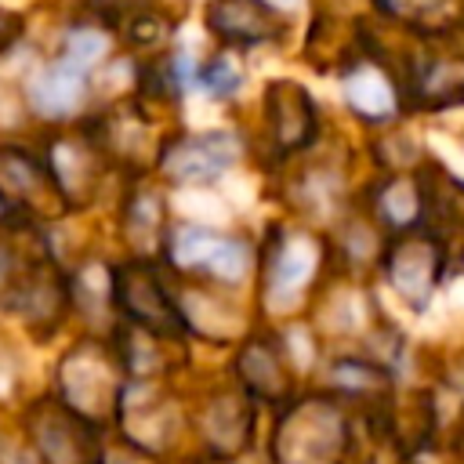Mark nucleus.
I'll return each mask as SVG.
<instances>
[{"label":"nucleus","mask_w":464,"mask_h":464,"mask_svg":"<svg viewBox=\"0 0 464 464\" xmlns=\"http://www.w3.org/2000/svg\"><path fill=\"white\" fill-rule=\"evenodd\" d=\"M243 156H250V138L236 127H188L181 120H170L160 134L152 174L160 185L174 188H203L225 178Z\"/></svg>","instance_id":"nucleus-4"},{"label":"nucleus","mask_w":464,"mask_h":464,"mask_svg":"<svg viewBox=\"0 0 464 464\" xmlns=\"http://www.w3.org/2000/svg\"><path fill=\"white\" fill-rule=\"evenodd\" d=\"M460 36H464V25H460Z\"/></svg>","instance_id":"nucleus-12"},{"label":"nucleus","mask_w":464,"mask_h":464,"mask_svg":"<svg viewBox=\"0 0 464 464\" xmlns=\"http://www.w3.org/2000/svg\"><path fill=\"white\" fill-rule=\"evenodd\" d=\"M297 14L276 0H192V29L203 44L239 51L254 62L290 58L297 40Z\"/></svg>","instance_id":"nucleus-2"},{"label":"nucleus","mask_w":464,"mask_h":464,"mask_svg":"<svg viewBox=\"0 0 464 464\" xmlns=\"http://www.w3.org/2000/svg\"><path fill=\"white\" fill-rule=\"evenodd\" d=\"M0 203L14 221H54L72 207L33 134L0 138Z\"/></svg>","instance_id":"nucleus-5"},{"label":"nucleus","mask_w":464,"mask_h":464,"mask_svg":"<svg viewBox=\"0 0 464 464\" xmlns=\"http://www.w3.org/2000/svg\"><path fill=\"white\" fill-rule=\"evenodd\" d=\"M254 87V58L228 51V47H214L203 44L199 51V69H196V98L228 109L239 105Z\"/></svg>","instance_id":"nucleus-9"},{"label":"nucleus","mask_w":464,"mask_h":464,"mask_svg":"<svg viewBox=\"0 0 464 464\" xmlns=\"http://www.w3.org/2000/svg\"><path fill=\"white\" fill-rule=\"evenodd\" d=\"M399 83L410 120L450 116L464 109V36L406 40L399 36Z\"/></svg>","instance_id":"nucleus-3"},{"label":"nucleus","mask_w":464,"mask_h":464,"mask_svg":"<svg viewBox=\"0 0 464 464\" xmlns=\"http://www.w3.org/2000/svg\"><path fill=\"white\" fill-rule=\"evenodd\" d=\"M33 33V4L0 0V62H7Z\"/></svg>","instance_id":"nucleus-10"},{"label":"nucleus","mask_w":464,"mask_h":464,"mask_svg":"<svg viewBox=\"0 0 464 464\" xmlns=\"http://www.w3.org/2000/svg\"><path fill=\"white\" fill-rule=\"evenodd\" d=\"M62 4H69V7H76V11H87V14L102 18V22H109L112 29H120L130 14H138V11L149 7L152 0H62Z\"/></svg>","instance_id":"nucleus-11"},{"label":"nucleus","mask_w":464,"mask_h":464,"mask_svg":"<svg viewBox=\"0 0 464 464\" xmlns=\"http://www.w3.org/2000/svg\"><path fill=\"white\" fill-rule=\"evenodd\" d=\"M29 439L44 464H102V439L94 420L62 399L33 402Z\"/></svg>","instance_id":"nucleus-7"},{"label":"nucleus","mask_w":464,"mask_h":464,"mask_svg":"<svg viewBox=\"0 0 464 464\" xmlns=\"http://www.w3.org/2000/svg\"><path fill=\"white\" fill-rule=\"evenodd\" d=\"M112 301L138 330L152 337H181L188 334V319L163 286L160 272L149 261H127L112 268Z\"/></svg>","instance_id":"nucleus-6"},{"label":"nucleus","mask_w":464,"mask_h":464,"mask_svg":"<svg viewBox=\"0 0 464 464\" xmlns=\"http://www.w3.org/2000/svg\"><path fill=\"white\" fill-rule=\"evenodd\" d=\"M362 14L406 40L460 36L464 0H359Z\"/></svg>","instance_id":"nucleus-8"},{"label":"nucleus","mask_w":464,"mask_h":464,"mask_svg":"<svg viewBox=\"0 0 464 464\" xmlns=\"http://www.w3.org/2000/svg\"><path fill=\"white\" fill-rule=\"evenodd\" d=\"M250 152L272 167H290L326 141V105L308 76L272 72L254 91V130H246Z\"/></svg>","instance_id":"nucleus-1"}]
</instances>
